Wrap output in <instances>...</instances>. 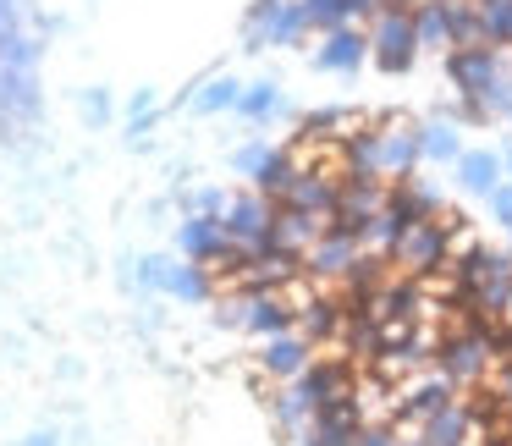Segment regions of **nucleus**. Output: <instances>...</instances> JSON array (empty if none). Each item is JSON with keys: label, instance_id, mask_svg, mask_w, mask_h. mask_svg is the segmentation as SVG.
<instances>
[{"label": "nucleus", "instance_id": "1", "mask_svg": "<svg viewBox=\"0 0 512 446\" xmlns=\"http://www.w3.org/2000/svg\"><path fill=\"white\" fill-rule=\"evenodd\" d=\"M457 221L463 215H430V221H413L408 232H402V243H397V265L408 270V276H419V281H430V276H446V265H452V248H457Z\"/></svg>", "mask_w": 512, "mask_h": 446}, {"label": "nucleus", "instance_id": "2", "mask_svg": "<svg viewBox=\"0 0 512 446\" xmlns=\"http://www.w3.org/2000/svg\"><path fill=\"white\" fill-rule=\"evenodd\" d=\"M215 320L265 342V336L298 331V303H292V292H232V298H221Z\"/></svg>", "mask_w": 512, "mask_h": 446}, {"label": "nucleus", "instance_id": "3", "mask_svg": "<svg viewBox=\"0 0 512 446\" xmlns=\"http://www.w3.org/2000/svg\"><path fill=\"white\" fill-rule=\"evenodd\" d=\"M314 34L309 12H303V0H254L243 17V45L248 50H265V45H303V39Z\"/></svg>", "mask_w": 512, "mask_h": 446}, {"label": "nucleus", "instance_id": "4", "mask_svg": "<svg viewBox=\"0 0 512 446\" xmlns=\"http://www.w3.org/2000/svg\"><path fill=\"white\" fill-rule=\"evenodd\" d=\"M369 61L380 72H408L419 61V34H413V12H380L369 23Z\"/></svg>", "mask_w": 512, "mask_h": 446}, {"label": "nucleus", "instance_id": "5", "mask_svg": "<svg viewBox=\"0 0 512 446\" xmlns=\"http://www.w3.org/2000/svg\"><path fill=\"white\" fill-rule=\"evenodd\" d=\"M501 67H507V56H501L496 45H463V50H446V83H452L463 100H485L490 89L501 83Z\"/></svg>", "mask_w": 512, "mask_h": 446}, {"label": "nucleus", "instance_id": "6", "mask_svg": "<svg viewBox=\"0 0 512 446\" xmlns=\"http://www.w3.org/2000/svg\"><path fill=\"white\" fill-rule=\"evenodd\" d=\"M386 199H391L386 177H342V204H336V215H331V232L358 237L380 210H386Z\"/></svg>", "mask_w": 512, "mask_h": 446}, {"label": "nucleus", "instance_id": "7", "mask_svg": "<svg viewBox=\"0 0 512 446\" xmlns=\"http://www.w3.org/2000/svg\"><path fill=\"white\" fill-rule=\"evenodd\" d=\"M276 199H265V193H237L232 204H226L221 226L226 237H232L237 248H270V232H276Z\"/></svg>", "mask_w": 512, "mask_h": 446}, {"label": "nucleus", "instance_id": "8", "mask_svg": "<svg viewBox=\"0 0 512 446\" xmlns=\"http://www.w3.org/2000/svg\"><path fill=\"white\" fill-rule=\"evenodd\" d=\"M364 259V243L358 237H347V232H325L320 243L303 254V276L314 281V287H342L347 281V270Z\"/></svg>", "mask_w": 512, "mask_h": 446}, {"label": "nucleus", "instance_id": "9", "mask_svg": "<svg viewBox=\"0 0 512 446\" xmlns=\"http://www.w3.org/2000/svg\"><path fill=\"white\" fill-rule=\"evenodd\" d=\"M298 303V331L309 336L314 347L320 342H336L342 336V325H347V303H342V292H314V281H309V292L303 298H292Z\"/></svg>", "mask_w": 512, "mask_h": 446}, {"label": "nucleus", "instance_id": "10", "mask_svg": "<svg viewBox=\"0 0 512 446\" xmlns=\"http://www.w3.org/2000/svg\"><path fill=\"white\" fill-rule=\"evenodd\" d=\"M424 166V144L413 122H380V177L402 182Z\"/></svg>", "mask_w": 512, "mask_h": 446}, {"label": "nucleus", "instance_id": "11", "mask_svg": "<svg viewBox=\"0 0 512 446\" xmlns=\"http://www.w3.org/2000/svg\"><path fill=\"white\" fill-rule=\"evenodd\" d=\"M309 364H314V342L303 331H281V336H265V342H259V369H265L276 386L298 380Z\"/></svg>", "mask_w": 512, "mask_h": 446}, {"label": "nucleus", "instance_id": "12", "mask_svg": "<svg viewBox=\"0 0 512 446\" xmlns=\"http://www.w3.org/2000/svg\"><path fill=\"white\" fill-rule=\"evenodd\" d=\"M298 386H303V397H309L314 408H331V402H342V397H358L353 364H342V358H314V364L298 375Z\"/></svg>", "mask_w": 512, "mask_h": 446}, {"label": "nucleus", "instance_id": "13", "mask_svg": "<svg viewBox=\"0 0 512 446\" xmlns=\"http://www.w3.org/2000/svg\"><path fill=\"white\" fill-rule=\"evenodd\" d=\"M452 402H463V397H457V386L441 375V369H435V375L419 380V386H408V397L397 402V419L402 424H419V430H424V424H430L435 413H446Z\"/></svg>", "mask_w": 512, "mask_h": 446}, {"label": "nucleus", "instance_id": "14", "mask_svg": "<svg viewBox=\"0 0 512 446\" xmlns=\"http://www.w3.org/2000/svg\"><path fill=\"white\" fill-rule=\"evenodd\" d=\"M314 61H320L325 72H358L369 61V28H358V23L331 28V34L320 39V50H314Z\"/></svg>", "mask_w": 512, "mask_h": 446}, {"label": "nucleus", "instance_id": "15", "mask_svg": "<svg viewBox=\"0 0 512 446\" xmlns=\"http://www.w3.org/2000/svg\"><path fill=\"white\" fill-rule=\"evenodd\" d=\"M331 232V221H320V215H309V210H292V204H281L276 210V232H270V243L276 248H287V254H309L320 237Z\"/></svg>", "mask_w": 512, "mask_h": 446}, {"label": "nucleus", "instance_id": "16", "mask_svg": "<svg viewBox=\"0 0 512 446\" xmlns=\"http://www.w3.org/2000/svg\"><path fill=\"white\" fill-rule=\"evenodd\" d=\"M160 292L166 298H182V303H210V265L199 259H166L160 265Z\"/></svg>", "mask_w": 512, "mask_h": 446}, {"label": "nucleus", "instance_id": "17", "mask_svg": "<svg viewBox=\"0 0 512 446\" xmlns=\"http://www.w3.org/2000/svg\"><path fill=\"white\" fill-rule=\"evenodd\" d=\"M303 144H292V149H276V155L265 160V171L254 177V193H265V199H276V204H287V193H292V182L303 177Z\"/></svg>", "mask_w": 512, "mask_h": 446}, {"label": "nucleus", "instance_id": "18", "mask_svg": "<svg viewBox=\"0 0 512 446\" xmlns=\"http://www.w3.org/2000/svg\"><path fill=\"white\" fill-rule=\"evenodd\" d=\"M358 122H364V116L347 111V105H320V111H309L298 122V144H342Z\"/></svg>", "mask_w": 512, "mask_h": 446}, {"label": "nucleus", "instance_id": "19", "mask_svg": "<svg viewBox=\"0 0 512 446\" xmlns=\"http://www.w3.org/2000/svg\"><path fill=\"white\" fill-rule=\"evenodd\" d=\"M457 182H463V193L490 199V193L507 182V160L490 155V149H463V160H457Z\"/></svg>", "mask_w": 512, "mask_h": 446}, {"label": "nucleus", "instance_id": "20", "mask_svg": "<svg viewBox=\"0 0 512 446\" xmlns=\"http://www.w3.org/2000/svg\"><path fill=\"white\" fill-rule=\"evenodd\" d=\"M474 430H479V413L468 408V402H452L446 413H435V419L424 424L419 441L424 446H468V441H474Z\"/></svg>", "mask_w": 512, "mask_h": 446}, {"label": "nucleus", "instance_id": "21", "mask_svg": "<svg viewBox=\"0 0 512 446\" xmlns=\"http://www.w3.org/2000/svg\"><path fill=\"white\" fill-rule=\"evenodd\" d=\"M314 413H320V408H314V402L303 397V386H298V380H287V386H276V391H270V419H276L287 435H292V430H303V424H309Z\"/></svg>", "mask_w": 512, "mask_h": 446}, {"label": "nucleus", "instance_id": "22", "mask_svg": "<svg viewBox=\"0 0 512 446\" xmlns=\"http://www.w3.org/2000/svg\"><path fill=\"white\" fill-rule=\"evenodd\" d=\"M413 34H419V50H452L446 0H419V6H413Z\"/></svg>", "mask_w": 512, "mask_h": 446}, {"label": "nucleus", "instance_id": "23", "mask_svg": "<svg viewBox=\"0 0 512 446\" xmlns=\"http://www.w3.org/2000/svg\"><path fill=\"white\" fill-rule=\"evenodd\" d=\"M419 144H424V160H435V166H457L463 160V138H457L452 122H424Z\"/></svg>", "mask_w": 512, "mask_h": 446}, {"label": "nucleus", "instance_id": "24", "mask_svg": "<svg viewBox=\"0 0 512 446\" xmlns=\"http://www.w3.org/2000/svg\"><path fill=\"white\" fill-rule=\"evenodd\" d=\"M243 105V83L237 78H204L199 83V94H193V111H204V116H215V111H237Z\"/></svg>", "mask_w": 512, "mask_h": 446}, {"label": "nucleus", "instance_id": "25", "mask_svg": "<svg viewBox=\"0 0 512 446\" xmlns=\"http://www.w3.org/2000/svg\"><path fill=\"white\" fill-rule=\"evenodd\" d=\"M34 61H39V34L34 28H0V67H23V72H34Z\"/></svg>", "mask_w": 512, "mask_h": 446}, {"label": "nucleus", "instance_id": "26", "mask_svg": "<svg viewBox=\"0 0 512 446\" xmlns=\"http://www.w3.org/2000/svg\"><path fill=\"white\" fill-rule=\"evenodd\" d=\"M237 111H243L248 122H270V116L281 111V89H276V83H248Z\"/></svg>", "mask_w": 512, "mask_h": 446}, {"label": "nucleus", "instance_id": "27", "mask_svg": "<svg viewBox=\"0 0 512 446\" xmlns=\"http://www.w3.org/2000/svg\"><path fill=\"white\" fill-rule=\"evenodd\" d=\"M303 12H309L314 34H331V28H347V23H353L347 0H303Z\"/></svg>", "mask_w": 512, "mask_h": 446}, {"label": "nucleus", "instance_id": "28", "mask_svg": "<svg viewBox=\"0 0 512 446\" xmlns=\"http://www.w3.org/2000/svg\"><path fill=\"white\" fill-rule=\"evenodd\" d=\"M160 122V105L155 94H133V105H127V138H149Z\"/></svg>", "mask_w": 512, "mask_h": 446}, {"label": "nucleus", "instance_id": "29", "mask_svg": "<svg viewBox=\"0 0 512 446\" xmlns=\"http://www.w3.org/2000/svg\"><path fill=\"white\" fill-rule=\"evenodd\" d=\"M270 155H276V149H270V144H243V149H237V155H232L237 177H248V182H254L259 171H265V160H270Z\"/></svg>", "mask_w": 512, "mask_h": 446}, {"label": "nucleus", "instance_id": "30", "mask_svg": "<svg viewBox=\"0 0 512 446\" xmlns=\"http://www.w3.org/2000/svg\"><path fill=\"white\" fill-rule=\"evenodd\" d=\"M226 204H232V193H221V188L188 193V215H226Z\"/></svg>", "mask_w": 512, "mask_h": 446}, {"label": "nucleus", "instance_id": "31", "mask_svg": "<svg viewBox=\"0 0 512 446\" xmlns=\"http://www.w3.org/2000/svg\"><path fill=\"white\" fill-rule=\"evenodd\" d=\"M490 215H496L501 226H512V182H501V188L490 193Z\"/></svg>", "mask_w": 512, "mask_h": 446}, {"label": "nucleus", "instance_id": "32", "mask_svg": "<svg viewBox=\"0 0 512 446\" xmlns=\"http://www.w3.org/2000/svg\"><path fill=\"white\" fill-rule=\"evenodd\" d=\"M485 100H490V111H496V116H507V122H512V78H501Z\"/></svg>", "mask_w": 512, "mask_h": 446}, {"label": "nucleus", "instance_id": "33", "mask_svg": "<svg viewBox=\"0 0 512 446\" xmlns=\"http://www.w3.org/2000/svg\"><path fill=\"white\" fill-rule=\"evenodd\" d=\"M83 111H89V122H111V94H105V89H89Z\"/></svg>", "mask_w": 512, "mask_h": 446}, {"label": "nucleus", "instance_id": "34", "mask_svg": "<svg viewBox=\"0 0 512 446\" xmlns=\"http://www.w3.org/2000/svg\"><path fill=\"white\" fill-rule=\"evenodd\" d=\"M496 402H501V408H512V358H501V364H496Z\"/></svg>", "mask_w": 512, "mask_h": 446}, {"label": "nucleus", "instance_id": "35", "mask_svg": "<svg viewBox=\"0 0 512 446\" xmlns=\"http://www.w3.org/2000/svg\"><path fill=\"white\" fill-rule=\"evenodd\" d=\"M358 446H397V435H391V424H364Z\"/></svg>", "mask_w": 512, "mask_h": 446}, {"label": "nucleus", "instance_id": "36", "mask_svg": "<svg viewBox=\"0 0 512 446\" xmlns=\"http://www.w3.org/2000/svg\"><path fill=\"white\" fill-rule=\"evenodd\" d=\"M160 265H166V259H138V281H144V287H160Z\"/></svg>", "mask_w": 512, "mask_h": 446}, {"label": "nucleus", "instance_id": "37", "mask_svg": "<svg viewBox=\"0 0 512 446\" xmlns=\"http://www.w3.org/2000/svg\"><path fill=\"white\" fill-rule=\"evenodd\" d=\"M28 446H56V435H50V430H39V435H28Z\"/></svg>", "mask_w": 512, "mask_h": 446}, {"label": "nucleus", "instance_id": "38", "mask_svg": "<svg viewBox=\"0 0 512 446\" xmlns=\"http://www.w3.org/2000/svg\"><path fill=\"white\" fill-rule=\"evenodd\" d=\"M419 0H386V12H413Z\"/></svg>", "mask_w": 512, "mask_h": 446}, {"label": "nucleus", "instance_id": "39", "mask_svg": "<svg viewBox=\"0 0 512 446\" xmlns=\"http://www.w3.org/2000/svg\"><path fill=\"white\" fill-rule=\"evenodd\" d=\"M501 358H512V320H507V342H501Z\"/></svg>", "mask_w": 512, "mask_h": 446}, {"label": "nucleus", "instance_id": "40", "mask_svg": "<svg viewBox=\"0 0 512 446\" xmlns=\"http://www.w3.org/2000/svg\"><path fill=\"white\" fill-rule=\"evenodd\" d=\"M501 160H507V177H512V149H507V155H501Z\"/></svg>", "mask_w": 512, "mask_h": 446}, {"label": "nucleus", "instance_id": "41", "mask_svg": "<svg viewBox=\"0 0 512 446\" xmlns=\"http://www.w3.org/2000/svg\"><path fill=\"white\" fill-rule=\"evenodd\" d=\"M397 446H424V441H397Z\"/></svg>", "mask_w": 512, "mask_h": 446}, {"label": "nucleus", "instance_id": "42", "mask_svg": "<svg viewBox=\"0 0 512 446\" xmlns=\"http://www.w3.org/2000/svg\"><path fill=\"white\" fill-rule=\"evenodd\" d=\"M507 232H512V226H507Z\"/></svg>", "mask_w": 512, "mask_h": 446}]
</instances>
